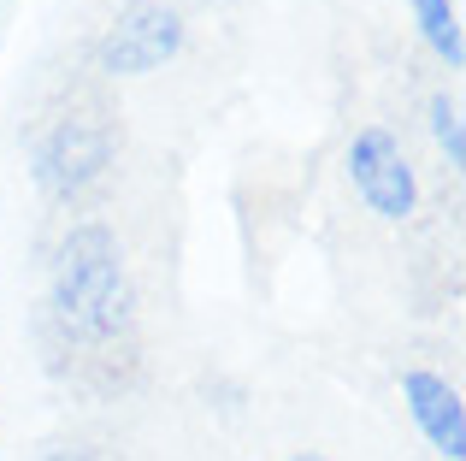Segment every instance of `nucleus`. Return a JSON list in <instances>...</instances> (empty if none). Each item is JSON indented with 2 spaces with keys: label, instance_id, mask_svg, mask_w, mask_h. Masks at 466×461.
<instances>
[{
  "label": "nucleus",
  "instance_id": "obj_1",
  "mask_svg": "<svg viewBox=\"0 0 466 461\" xmlns=\"http://www.w3.org/2000/svg\"><path fill=\"white\" fill-rule=\"evenodd\" d=\"M349 184L378 220H408L420 208V184H413V166L401 154L396 130L390 125H366L349 142Z\"/></svg>",
  "mask_w": 466,
  "mask_h": 461
},
{
  "label": "nucleus",
  "instance_id": "obj_2",
  "mask_svg": "<svg viewBox=\"0 0 466 461\" xmlns=\"http://www.w3.org/2000/svg\"><path fill=\"white\" fill-rule=\"evenodd\" d=\"M183 47V24L166 6H130L113 24V36L101 42V66L106 71H154L159 59H171Z\"/></svg>",
  "mask_w": 466,
  "mask_h": 461
},
{
  "label": "nucleus",
  "instance_id": "obj_3",
  "mask_svg": "<svg viewBox=\"0 0 466 461\" xmlns=\"http://www.w3.org/2000/svg\"><path fill=\"white\" fill-rule=\"evenodd\" d=\"M401 403H408V415L420 420V432H425V438H431L449 461L466 456V408H461V391L443 379V373L413 367L408 379H401Z\"/></svg>",
  "mask_w": 466,
  "mask_h": 461
},
{
  "label": "nucleus",
  "instance_id": "obj_4",
  "mask_svg": "<svg viewBox=\"0 0 466 461\" xmlns=\"http://www.w3.org/2000/svg\"><path fill=\"white\" fill-rule=\"evenodd\" d=\"M413 18H420L425 47L461 71L466 66V42H461V6L455 0H413Z\"/></svg>",
  "mask_w": 466,
  "mask_h": 461
},
{
  "label": "nucleus",
  "instance_id": "obj_5",
  "mask_svg": "<svg viewBox=\"0 0 466 461\" xmlns=\"http://www.w3.org/2000/svg\"><path fill=\"white\" fill-rule=\"evenodd\" d=\"M431 137L449 154V166H466V137H461V101L455 95H431Z\"/></svg>",
  "mask_w": 466,
  "mask_h": 461
},
{
  "label": "nucleus",
  "instance_id": "obj_6",
  "mask_svg": "<svg viewBox=\"0 0 466 461\" xmlns=\"http://www.w3.org/2000/svg\"><path fill=\"white\" fill-rule=\"evenodd\" d=\"M301 461H313V456H301Z\"/></svg>",
  "mask_w": 466,
  "mask_h": 461
}]
</instances>
